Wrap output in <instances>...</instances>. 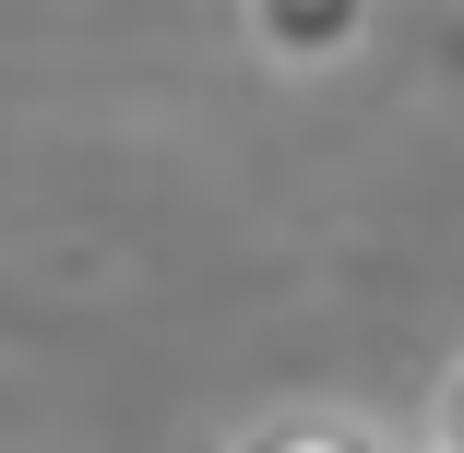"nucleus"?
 <instances>
[{
	"label": "nucleus",
	"instance_id": "obj_1",
	"mask_svg": "<svg viewBox=\"0 0 464 453\" xmlns=\"http://www.w3.org/2000/svg\"><path fill=\"white\" fill-rule=\"evenodd\" d=\"M215 453H405V429H382L369 406H262Z\"/></svg>",
	"mask_w": 464,
	"mask_h": 453
},
{
	"label": "nucleus",
	"instance_id": "obj_2",
	"mask_svg": "<svg viewBox=\"0 0 464 453\" xmlns=\"http://www.w3.org/2000/svg\"><path fill=\"white\" fill-rule=\"evenodd\" d=\"M417 441H429V453H464V358L440 370V394H429V418H417Z\"/></svg>",
	"mask_w": 464,
	"mask_h": 453
}]
</instances>
